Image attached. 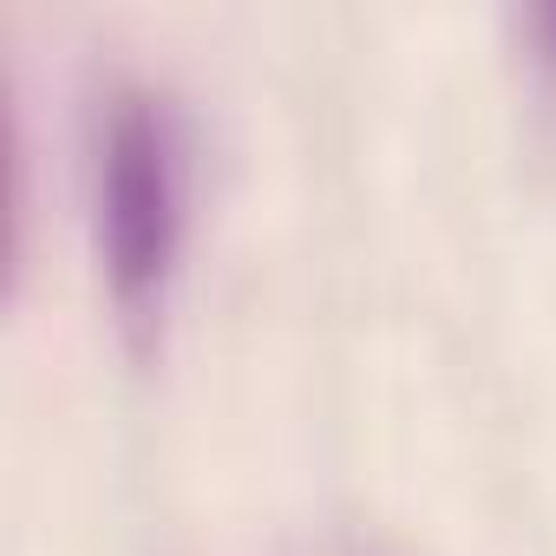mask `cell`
Returning a JSON list of instances; mask_svg holds the SVG:
<instances>
[{
	"label": "cell",
	"instance_id": "1",
	"mask_svg": "<svg viewBox=\"0 0 556 556\" xmlns=\"http://www.w3.org/2000/svg\"><path fill=\"white\" fill-rule=\"evenodd\" d=\"M190 229V131L157 79H112L92 112V236L112 315L138 354L164 334Z\"/></svg>",
	"mask_w": 556,
	"mask_h": 556
},
{
	"label": "cell",
	"instance_id": "2",
	"mask_svg": "<svg viewBox=\"0 0 556 556\" xmlns=\"http://www.w3.org/2000/svg\"><path fill=\"white\" fill-rule=\"evenodd\" d=\"M530 40H536L543 66L556 73V8H536V14H530Z\"/></svg>",
	"mask_w": 556,
	"mask_h": 556
}]
</instances>
